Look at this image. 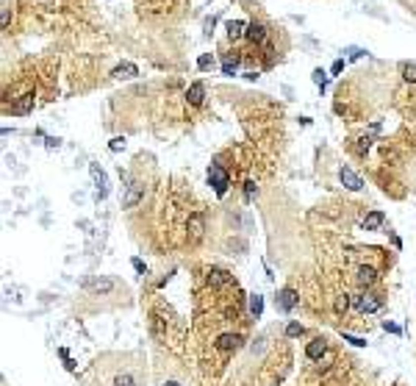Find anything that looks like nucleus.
<instances>
[{
  "label": "nucleus",
  "mask_w": 416,
  "mask_h": 386,
  "mask_svg": "<svg viewBox=\"0 0 416 386\" xmlns=\"http://www.w3.org/2000/svg\"><path fill=\"white\" fill-rule=\"evenodd\" d=\"M353 309L358 314H372V311L380 309V295H372V292H361L353 297Z\"/></svg>",
  "instance_id": "nucleus-1"
},
{
  "label": "nucleus",
  "mask_w": 416,
  "mask_h": 386,
  "mask_svg": "<svg viewBox=\"0 0 416 386\" xmlns=\"http://www.w3.org/2000/svg\"><path fill=\"white\" fill-rule=\"evenodd\" d=\"M208 183H211L214 192L222 197L228 192V186H231V178H228V172L219 167V164H211V169H208Z\"/></svg>",
  "instance_id": "nucleus-2"
},
{
  "label": "nucleus",
  "mask_w": 416,
  "mask_h": 386,
  "mask_svg": "<svg viewBox=\"0 0 416 386\" xmlns=\"http://www.w3.org/2000/svg\"><path fill=\"white\" fill-rule=\"evenodd\" d=\"M339 178H341V183H344L350 192L364 189V181H361V175H358V172H353L350 167H341V169H339Z\"/></svg>",
  "instance_id": "nucleus-3"
},
{
  "label": "nucleus",
  "mask_w": 416,
  "mask_h": 386,
  "mask_svg": "<svg viewBox=\"0 0 416 386\" xmlns=\"http://www.w3.org/2000/svg\"><path fill=\"white\" fill-rule=\"evenodd\" d=\"M141 195H144V186H141V183H128V192H125V197H122V206H125V209H134L136 203H139L141 200Z\"/></svg>",
  "instance_id": "nucleus-4"
},
{
  "label": "nucleus",
  "mask_w": 416,
  "mask_h": 386,
  "mask_svg": "<svg viewBox=\"0 0 416 386\" xmlns=\"http://www.w3.org/2000/svg\"><path fill=\"white\" fill-rule=\"evenodd\" d=\"M300 303V297H297V292L294 289H280L277 292V309H283V311H291Z\"/></svg>",
  "instance_id": "nucleus-5"
},
{
  "label": "nucleus",
  "mask_w": 416,
  "mask_h": 386,
  "mask_svg": "<svg viewBox=\"0 0 416 386\" xmlns=\"http://www.w3.org/2000/svg\"><path fill=\"white\" fill-rule=\"evenodd\" d=\"M89 172H92V181H94V186H97V200H103V197H106V172H103L97 164H89Z\"/></svg>",
  "instance_id": "nucleus-6"
},
{
  "label": "nucleus",
  "mask_w": 416,
  "mask_h": 386,
  "mask_svg": "<svg viewBox=\"0 0 416 386\" xmlns=\"http://www.w3.org/2000/svg\"><path fill=\"white\" fill-rule=\"evenodd\" d=\"M217 347L219 350H236V347H241V336L239 333H219Z\"/></svg>",
  "instance_id": "nucleus-7"
},
{
  "label": "nucleus",
  "mask_w": 416,
  "mask_h": 386,
  "mask_svg": "<svg viewBox=\"0 0 416 386\" xmlns=\"http://www.w3.org/2000/svg\"><path fill=\"white\" fill-rule=\"evenodd\" d=\"M324 350H327V342H324L322 336H317V339H311V342H308V347H305V356L317 361V358L324 356Z\"/></svg>",
  "instance_id": "nucleus-8"
},
{
  "label": "nucleus",
  "mask_w": 416,
  "mask_h": 386,
  "mask_svg": "<svg viewBox=\"0 0 416 386\" xmlns=\"http://www.w3.org/2000/svg\"><path fill=\"white\" fill-rule=\"evenodd\" d=\"M203 231H205L203 214H191V217H189V236H191V242H197V239L203 236Z\"/></svg>",
  "instance_id": "nucleus-9"
},
{
  "label": "nucleus",
  "mask_w": 416,
  "mask_h": 386,
  "mask_svg": "<svg viewBox=\"0 0 416 386\" xmlns=\"http://www.w3.org/2000/svg\"><path fill=\"white\" fill-rule=\"evenodd\" d=\"M355 281H358V286H372L374 281H377V270L374 267H358V275H355Z\"/></svg>",
  "instance_id": "nucleus-10"
},
{
  "label": "nucleus",
  "mask_w": 416,
  "mask_h": 386,
  "mask_svg": "<svg viewBox=\"0 0 416 386\" xmlns=\"http://www.w3.org/2000/svg\"><path fill=\"white\" fill-rule=\"evenodd\" d=\"M205 98V86L200 84V81H194V84L189 86V92H186V103L189 106H200Z\"/></svg>",
  "instance_id": "nucleus-11"
},
{
  "label": "nucleus",
  "mask_w": 416,
  "mask_h": 386,
  "mask_svg": "<svg viewBox=\"0 0 416 386\" xmlns=\"http://www.w3.org/2000/svg\"><path fill=\"white\" fill-rule=\"evenodd\" d=\"M111 75L114 78H136L139 75V67L131 64V61H122V64H117V67L111 70Z\"/></svg>",
  "instance_id": "nucleus-12"
},
{
  "label": "nucleus",
  "mask_w": 416,
  "mask_h": 386,
  "mask_svg": "<svg viewBox=\"0 0 416 386\" xmlns=\"http://www.w3.org/2000/svg\"><path fill=\"white\" fill-rule=\"evenodd\" d=\"M233 278H231V273L228 270H219V267H214L211 273H208V283L211 286H225V283H231Z\"/></svg>",
  "instance_id": "nucleus-13"
},
{
  "label": "nucleus",
  "mask_w": 416,
  "mask_h": 386,
  "mask_svg": "<svg viewBox=\"0 0 416 386\" xmlns=\"http://www.w3.org/2000/svg\"><path fill=\"white\" fill-rule=\"evenodd\" d=\"M383 222H386V214H383V211H369L367 220H364V231H377Z\"/></svg>",
  "instance_id": "nucleus-14"
},
{
  "label": "nucleus",
  "mask_w": 416,
  "mask_h": 386,
  "mask_svg": "<svg viewBox=\"0 0 416 386\" xmlns=\"http://www.w3.org/2000/svg\"><path fill=\"white\" fill-rule=\"evenodd\" d=\"M86 289H89V292H111L114 289V281L111 278H94V281H86Z\"/></svg>",
  "instance_id": "nucleus-15"
},
{
  "label": "nucleus",
  "mask_w": 416,
  "mask_h": 386,
  "mask_svg": "<svg viewBox=\"0 0 416 386\" xmlns=\"http://www.w3.org/2000/svg\"><path fill=\"white\" fill-rule=\"evenodd\" d=\"M247 39H250V42H264V39H267V31H264V25L261 22H250V25H247Z\"/></svg>",
  "instance_id": "nucleus-16"
},
{
  "label": "nucleus",
  "mask_w": 416,
  "mask_h": 386,
  "mask_svg": "<svg viewBox=\"0 0 416 386\" xmlns=\"http://www.w3.org/2000/svg\"><path fill=\"white\" fill-rule=\"evenodd\" d=\"M244 34H247V22H241V20L228 22V36H231V39H241Z\"/></svg>",
  "instance_id": "nucleus-17"
},
{
  "label": "nucleus",
  "mask_w": 416,
  "mask_h": 386,
  "mask_svg": "<svg viewBox=\"0 0 416 386\" xmlns=\"http://www.w3.org/2000/svg\"><path fill=\"white\" fill-rule=\"evenodd\" d=\"M31 109H34V95H31V92L28 95H22V98L14 103V114H28Z\"/></svg>",
  "instance_id": "nucleus-18"
},
{
  "label": "nucleus",
  "mask_w": 416,
  "mask_h": 386,
  "mask_svg": "<svg viewBox=\"0 0 416 386\" xmlns=\"http://www.w3.org/2000/svg\"><path fill=\"white\" fill-rule=\"evenodd\" d=\"M236 70H239V58L225 56V61H222V72H225V75H236Z\"/></svg>",
  "instance_id": "nucleus-19"
},
{
  "label": "nucleus",
  "mask_w": 416,
  "mask_h": 386,
  "mask_svg": "<svg viewBox=\"0 0 416 386\" xmlns=\"http://www.w3.org/2000/svg\"><path fill=\"white\" fill-rule=\"evenodd\" d=\"M261 311H264V297L261 295H253V297H250V314L261 317Z\"/></svg>",
  "instance_id": "nucleus-20"
},
{
  "label": "nucleus",
  "mask_w": 416,
  "mask_h": 386,
  "mask_svg": "<svg viewBox=\"0 0 416 386\" xmlns=\"http://www.w3.org/2000/svg\"><path fill=\"white\" fill-rule=\"evenodd\" d=\"M350 306H353V297H350V295H339V300H336V314H347Z\"/></svg>",
  "instance_id": "nucleus-21"
},
{
  "label": "nucleus",
  "mask_w": 416,
  "mask_h": 386,
  "mask_svg": "<svg viewBox=\"0 0 416 386\" xmlns=\"http://www.w3.org/2000/svg\"><path fill=\"white\" fill-rule=\"evenodd\" d=\"M402 78L408 84H416V61L414 64H402Z\"/></svg>",
  "instance_id": "nucleus-22"
},
{
  "label": "nucleus",
  "mask_w": 416,
  "mask_h": 386,
  "mask_svg": "<svg viewBox=\"0 0 416 386\" xmlns=\"http://www.w3.org/2000/svg\"><path fill=\"white\" fill-rule=\"evenodd\" d=\"M311 78H314V84L324 92V86H327V72H324V70H314V75H311Z\"/></svg>",
  "instance_id": "nucleus-23"
},
{
  "label": "nucleus",
  "mask_w": 416,
  "mask_h": 386,
  "mask_svg": "<svg viewBox=\"0 0 416 386\" xmlns=\"http://www.w3.org/2000/svg\"><path fill=\"white\" fill-rule=\"evenodd\" d=\"M211 67H214V56L211 53H203L197 58V70H211Z\"/></svg>",
  "instance_id": "nucleus-24"
},
{
  "label": "nucleus",
  "mask_w": 416,
  "mask_h": 386,
  "mask_svg": "<svg viewBox=\"0 0 416 386\" xmlns=\"http://www.w3.org/2000/svg\"><path fill=\"white\" fill-rule=\"evenodd\" d=\"M286 336H289V339L303 336V325H300V323H289V325H286Z\"/></svg>",
  "instance_id": "nucleus-25"
},
{
  "label": "nucleus",
  "mask_w": 416,
  "mask_h": 386,
  "mask_svg": "<svg viewBox=\"0 0 416 386\" xmlns=\"http://www.w3.org/2000/svg\"><path fill=\"white\" fill-rule=\"evenodd\" d=\"M108 150H111V153H120V150H125V139H122V136H114V139L108 142Z\"/></svg>",
  "instance_id": "nucleus-26"
},
{
  "label": "nucleus",
  "mask_w": 416,
  "mask_h": 386,
  "mask_svg": "<svg viewBox=\"0 0 416 386\" xmlns=\"http://www.w3.org/2000/svg\"><path fill=\"white\" fill-rule=\"evenodd\" d=\"M255 195H258V186H255V181H247V183H244V197H247V200H253Z\"/></svg>",
  "instance_id": "nucleus-27"
},
{
  "label": "nucleus",
  "mask_w": 416,
  "mask_h": 386,
  "mask_svg": "<svg viewBox=\"0 0 416 386\" xmlns=\"http://www.w3.org/2000/svg\"><path fill=\"white\" fill-rule=\"evenodd\" d=\"M344 53H347V58H350V61H355V58H361L367 50H364V48H347Z\"/></svg>",
  "instance_id": "nucleus-28"
},
{
  "label": "nucleus",
  "mask_w": 416,
  "mask_h": 386,
  "mask_svg": "<svg viewBox=\"0 0 416 386\" xmlns=\"http://www.w3.org/2000/svg\"><path fill=\"white\" fill-rule=\"evenodd\" d=\"M344 342L355 344V347H367V339H361V336H353V333H344Z\"/></svg>",
  "instance_id": "nucleus-29"
},
{
  "label": "nucleus",
  "mask_w": 416,
  "mask_h": 386,
  "mask_svg": "<svg viewBox=\"0 0 416 386\" xmlns=\"http://www.w3.org/2000/svg\"><path fill=\"white\" fill-rule=\"evenodd\" d=\"M369 148H372V139H369V136H361L358 139V153H367Z\"/></svg>",
  "instance_id": "nucleus-30"
},
{
  "label": "nucleus",
  "mask_w": 416,
  "mask_h": 386,
  "mask_svg": "<svg viewBox=\"0 0 416 386\" xmlns=\"http://www.w3.org/2000/svg\"><path fill=\"white\" fill-rule=\"evenodd\" d=\"M58 353H61V358H64V364H67V370H75V361H72V358L67 356V350H64V347H61V350H58Z\"/></svg>",
  "instance_id": "nucleus-31"
},
{
  "label": "nucleus",
  "mask_w": 416,
  "mask_h": 386,
  "mask_svg": "<svg viewBox=\"0 0 416 386\" xmlns=\"http://www.w3.org/2000/svg\"><path fill=\"white\" fill-rule=\"evenodd\" d=\"M134 270H136L139 275H144V273H147V267H144V261H141V259H134Z\"/></svg>",
  "instance_id": "nucleus-32"
},
{
  "label": "nucleus",
  "mask_w": 416,
  "mask_h": 386,
  "mask_svg": "<svg viewBox=\"0 0 416 386\" xmlns=\"http://www.w3.org/2000/svg\"><path fill=\"white\" fill-rule=\"evenodd\" d=\"M341 70H344V58H336V61H333V75H339Z\"/></svg>",
  "instance_id": "nucleus-33"
},
{
  "label": "nucleus",
  "mask_w": 416,
  "mask_h": 386,
  "mask_svg": "<svg viewBox=\"0 0 416 386\" xmlns=\"http://www.w3.org/2000/svg\"><path fill=\"white\" fill-rule=\"evenodd\" d=\"M45 145H47V148H58V145H61V139H56V136H47V139H45Z\"/></svg>",
  "instance_id": "nucleus-34"
},
{
  "label": "nucleus",
  "mask_w": 416,
  "mask_h": 386,
  "mask_svg": "<svg viewBox=\"0 0 416 386\" xmlns=\"http://www.w3.org/2000/svg\"><path fill=\"white\" fill-rule=\"evenodd\" d=\"M383 328H386V331H391V333H400V325L388 323V320H386V323H383Z\"/></svg>",
  "instance_id": "nucleus-35"
},
{
  "label": "nucleus",
  "mask_w": 416,
  "mask_h": 386,
  "mask_svg": "<svg viewBox=\"0 0 416 386\" xmlns=\"http://www.w3.org/2000/svg\"><path fill=\"white\" fill-rule=\"evenodd\" d=\"M0 22H3V28L8 25V8H3V14H0Z\"/></svg>",
  "instance_id": "nucleus-36"
},
{
  "label": "nucleus",
  "mask_w": 416,
  "mask_h": 386,
  "mask_svg": "<svg viewBox=\"0 0 416 386\" xmlns=\"http://www.w3.org/2000/svg\"><path fill=\"white\" fill-rule=\"evenodd\" d=\"M161 386H181L178 381H167V384H161Z\"/></svg>",
  "instance_id": "nucleus-37"
}]
</instances>
